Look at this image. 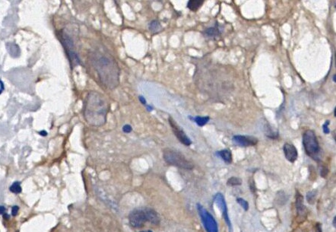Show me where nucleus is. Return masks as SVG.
<instances>
[{
  "label": "nucleus",
  "instance_id": "1",
  "mask_svg": "<svg viewBox=\"0 0 336 232\" xmlns=\"http://www.w3.org/2000/svg\"><path fill=\"white\" fill-rule=\"evenodd\" d=\"M91 63L102 85L107 89H115L120 84V67L115 59L97 51L91 56Z\"/></svg>",
  "mask_w": 336,
  "mask_h": 232
},
{
  "label": "nucleus",
  "instance_id": "2",
  "mask_svg": "<svg viewBox=\"0 0 336 232\" xmlns=\"http://www.w3.org/2000/svg\"><path fill=\"white\" fill-rule=\"evenodd\" d=\"M110 104L104 94L97 91L88 94L84 105V117L88 124L102 126L106 123Z\"/></svg>",
  "mask_w": 336,
  "mask_h": 232
},
{
  "label": "nucleus",
  "instance_id": "3",
  "mask_svg": "<svg viewBox=\"0 0 336 232\" xmlns=\"http://www.w3.org/2000/svg\"><path fill=\"white\" fill-rule=\"evenodd\" d=\"M129 223L133 227H141L146 222L157 224L160 222L158 213L148 208L138 209L132 211L129 216Z\"/></svg>",
  "mask_w": 336,
  "mask_h": 232
},
{
  "label": "nucleus",
  "instance_id": "4",
  "mask_svg": "<svg viewBox=\"0 0 336 232\" xmlns=\"http://www.w3.org/2000/svg\"><path fill=\"white\" fill-rule=\"evenodd\" d=\"M163 157L164 161L169 165L182 169L192 170L194 168V165L186 159L183 154L177 151L173 150L171 148H166L163 152Z\"/></svg>",
  "mask_w": 336,
  "mask_h": 232
},
{
  "label": "nucleus",
  "instance_id": "5",
  "mask_svg": "<svg viewBox=\"0 0 336 232\" xmlns=\"http://www.w3.org/2000/svg\"><path fill=\"white\" fill-rule=\"evenodd\" d=\"M303 145L307 155L315 161L319 160L320 146L314 131L307 129L304 132L303 135Z\"/></svg>",
  "mask_w": 336,
  "mask_h": 232
},
{
  "label": "nucleus",
  "instance_id": "6",
  "mask_svg": "<svg viewBox=\"0 0 336 232\" xmlns=\"http://www.w3.org/2000/svg\"><path fill=\"white\" fill-rule=\"evenodd\" d=\"M59 37L60 40H61V42L63 43V46H64L66 54H67L68 57H69V62H70L72 68L75 67V66H78L80 63V60L78 58V54L76 53V52L75 50L73 41L72 40V39L69 36L66 35V34H64V33H63L60 35Z\"/></svg>",
  "mask_w": 336,
  "mask_h": 232
},
{
  "label": "nucleus",
  "instance_id": "7",
  "mask_svg": "<svg viewBox=\"0 0 336 232\" xmlns=\"http://www.w3.org/2000/svg\"><path fill=\"white\" fill-rule=\"evenodd\" d=\"M197 209L199 213L203 225L207 232H218V227L216 221L212 215L200 204L197 205Z\"/></svg>",
  "mask_w": 336,
  "mask_h": 232
},
{
  "label": "nucleus",
  "instance_id": "8",
  "mask_svg": "<svg viewBox=\"0 0 336 232\" xmlns=\"http://www.w3.org/2000/svg\"><path fill=\"white\" fill-rule=\"evenodd\" d=\"M169 123L171 125V128H172V130L174 132V133L175 134L176 137L179 139V141L181 143H183L185 145H190L192 144V141H191L190 138L186 135V134L185 133L184 131L182 129V128L179 126L177 123V122L172 118V117H169Z\"/></svg>",
  "mask_w": 336,
  "mask_h": 232
},
{
  "label": "nucleus",
  "instance_id": "9",
  "mask_svg": "<svg viewBox=\"0 0 336 232\" xmlns=\"http://www.w3.org/2000/svg\"><path fill=\"white\" fill-rule=\"evenodd\" d=\"M214 202L217 204V206L221 209V212H222L223 217L224 218V221L227 223V224L228 225L229 228H230V231L231 230V224H230V218L228 216V212H227V205H226L225 200H224V196L221 193H218L214 197Z\"/></svg>",
  "mask_w": 336,
  "mask_h": 232
},
{
  "label": "nucleus",
  "instance_id": "10",
  "mask_svg": "<svg viewBox=\"0 0 336 232\" xmlns=\"http://www.w3.org/2000/svg\"><path fill=\"white\" fill-rule=\"evenodd\" d=\"M233 142L234 144L242 147H248V146L256 145L258 143V139L253 136L249 135H234L233 137Z\"/></svg>",
  "mask_w": 336,
  "mask_h": 232
},
{
  "label": "nucleus",
  "instance_id": "11",
  "mask_svg": "<svg viewBox=\"0 0 336 232\" xmlns=\"http://www.w3.org/2000/svg\"><path fill=\"white\" fill-rule=\"evenodd\" d=\"M284 153L285 155L286 159L290 162L293 163L297 159L298 153L297 150L295 148L294 145L290 144V143H285L284 145Z\"/></svg>",
  "mask_w": 336,
  "mask_h": 232
},
{
  "label": "nucleus",
  "instance_id": "12",
  "mask_svg": "<svg viewBox=\"0 0 336 232\" xmlns=\"http://www.w3.org/2000/svg\"><path fill=\"white\" fill-rule=\"evenodd\" d=\"M303 201H304L303 200V196L299 193H297L296 199V207L297 210V213L300 216H306V215H307V209L304 206Z\"/></svg>",
  "mask_w": 336,
  "mask_h": 232
},
{
  "label": "nucleus",
  "instance_id": "13",
  "mask_svg": "<svg viewBox=\"0 0 336 232\" xmlns=\"http://www.w3.org/2000/svg\"><path fill=\"white\" fill-rule=\"evenodd\" d=\"M218 155L227 164H230L232 162V154L227 149H224V150H221L220 152H217Z\"/></svg>",
  "mask_w": 336,
  "mask_h": 232
},
{
  "label": "nucleus",
  "instance_id": "14",
  "mask_svg": "<svg viewBox=\"0 0 336 232\" xmlns=\"http://www.w3.org/2000/svg\"><path fill=\"white\" fill-rule=\"evenodd\" d=\"M204 33L205 34L206 37H218V36H220V34H221V31H220L218 25H216V26L213 27V28H208V29H206Z\"/></svg>",
  "mask_w": 336,
  "mask_h": 232
},
{
  "label": "nucleus",
  "instance_id": "15",
  "mask_svg": "<svg viewBox=\"0 0 336 232\" xmlns=\"http://www.w3.org/2000/svg\"><path fill=\"white\" fill-rule=\"evenodd\" d=\"M204 3V1L202 0H200V1H195V0H190L187 3V7L188 9L191 10V11L195 12L202 6Z\"/></svg>",
  "mask_w": 336,
  "mask_h": 232
},
{
  "label": "nucleus",
  "instance_id": "16",
  "mask_svg": "<svg viewBox=\"0 0 336 232\" xmlns=\"http://www.w3.org/2000/svg\"><path fill=\"white\" fill-rule=\"evenodd\" d=\"M148 28L151 31H152V32L154 33L159 32L161 29V23H160L158 20L152 21V22H151V23L149 24Z\"/></svg>",
  "mask_w": 336,
  "mask_h": 232
},
{
  "label": "nucleus",
  "instance_id": "17",
  "mask_svg": "<svg viewBox=\"0 0 336 232\" xmlns=\"http://www.w3.org/2000/svg\"><path fill=\"white\" fill-rule=\"evenodd\" d=\"M192 120L195 122V123L198 126H203L209 121L210 118H209V117H200V116H197V117H194Z\"/></svg>",
  "mask_w": 336,
  "mask_h": 232
},
{
  "label": "nucleus",
  "instance_id": "18",
  "mask_svg": "<svg viewBox=\"0 0 336 232\" xmlns=\"http://www.w3.org/2000/svg\"><path fill=\"white\" fill-rule=\"evenodd\" d=\"M9 190L12 193L15 194L21 193L22 191V186H21V183L19 182H15L14 183H12L11 186L9 187Z\"/></svg>",
  "mask_w": 336,
  "mask_h": 232
},
{
  "label": "nucleus",
  "instance_id": "19",
  "mask_svg": "<svg viewBox=\"0 0 336 232\" xmlns=\"http://www.w3.org/2000/svg\"><path fill=\"white\" fill-rule=\"evenodd\" d=\"M227 183L229 186H239V185H240L242 183V180L239 177H233L228 179Z\"/></svg>",
  "mask_w": 336,
  "mask_h": 232
},
{
  "label": "nucleus",
  "instance_id": "20",
  "mask_svg": "<svg viewBox=\"0 0 336 232\" xmlns=\"http://www.w3.org/2000/svg\"><path fill=\"white\" fill-rule=\"evenodd\" d=\"M236 203L243 208L245 211H247L249 209V203L246 201L245 200L242 198H237L236 199Z\"/></svg>",
  "mask_w": 336,
  "mask_h": 232
},
{
  "label": "nucleus",
  "instance_id": "21",
  "mask_svg": "<svg viewBox=\"0 0 336 232\" xmlns=\"http://www.w3.org/2000/svg\"><path fill=\"white\" fill-rule=\"evenodd\" d=\"M316 191H311V192H309L307 195V201L310 204H313L315 201V198H316Z\"/></svg>",
  "mask_w": 336,
  "mask_h": 232
},
{
  "label": "nucleus",
  "instance_id": "22",
  "mask_svg": "<svg viewBox=\"0 0 336 232\" xmlns=\"http://www.w3.org/2000/svg\"><path fill=\"white\" fill-rule=\"evenodd\" d=\"M329 123H330L329 120H326V122H325V123H324L323 125H322V130H323L324 133H325V134L329 133L330 130H329V129H328V125H329Z\"/></svg>",
  "mask_w": 336,
  "mask_h": 232
},
{
  "label": "nucleus",
  "instance_id": "23",
  "mask_svg": "<svg viewBox=\"0 0 336 232\" xmlns=\"http://www.w3.org/2000/svg\"><path fill=\"white\" fill-rule=\"evenodd\" d=\"M123 131L125 133H129L132 131V127L129 124H126L125 126H123Z\"/></svg>",
  "mask_w": 336,
  "mask_h": 232
},
{
  "label": "nucleus",
  "instance_id": "24",
  "mask_svg": "<svg viewBox=\"0 0 336 232\" xmlns=\"http://www.w3.org/2000/svg\"><path fill=\"white\" fill-rule=\"evenodd\" d=\"M19 206H13L12 209V216H16V215H18V213H19Z\"/></svg>",
  "mask_w": 336,
  "mask_h": 232
},
{
  "label": "nucleus",
  "instance_id": "25",
  "mask_svg": "<svg viewBox=\"0 0 336 232\" xmlns=\"http://www.w3.org/2000/svg\"><path fill=\"white\" fill-rule=\"evenodd\" d=\"M327 174H328V170H327V168H322V171H321V175H322V177H325V176L327 175Z\"/></svg>",
  "mask_w": 336,
  "mask_h": 232
},
{
  "label": "nucleus",
  "instance_id": "26",
  "mask_svg": "<svg viewBox=\"0 0 336 232\" xmlns=\"http://www.w3.org/2000/svg\"><path fill=\"white\" fill-rule=\"evenodd\" d=\"M139 101H141V103L142 104H144V106H146V101H145V98H144L143 96H139Z\"/></svg>",
  "mask_w": 336,
  "mask_h": 232
},
{
  "label": "nucleus",
  "instance_id": "27",
  "mask_svg": "<svg viewBox=\"0 0 336 232\" xmlns=\"http://www.w3.org/2000/svg\"><path fill=\"white\" fill-rule=\"evenodd\" d=\"M315 232H322V229H321V224H316V231Z\"/></svg>",
  "mask_w": 336,
  "mask_h": 232
},
{
  "label": "nucleus",
  "instance_id": "28",
  "mask_svg": "<svg viewBox=\"0 0 336 232\" xmlns=\"http://www.w3.org/2000/svg\"><path fill=\"white\" fill-rule=\"evenodd\" d=\"M5 208L4 207V206H0V215H2V214H4V212H5Z\"/></svg>",
  "mask_w": 336,
  "mask_h": 232
},
{
  "label": "nucleus",
  "instance_id": "29",
  "mask_svg": "<svg viewBox=\"0 0 336 232\" xmlns=\"http://www.w3.org/2000/svg\"><path fill=\"white\" fill-rule=\"evenodd\" d=\"M39 133H40L41 135H43V136H46V135H47V132H46V131H44V130L40 131V132H39Z\"/></svg>",
  "mask_w": 336,
  "mask_h": 232
},
{
  "label": "nucleus",
  "instance_id": "30",
  "mask_svg": "<svg viewBox=\"0 0 336 232\" xmlns=\"http://www.w3.org/2000/svg\"><path fill=\"white\" fill-rule=\"evenodd\" d=\"M3 218L4 219H8V218H9V215H8V214H4Z\"/></svg>",
  "mask_w": 336,
  "mask_h": 232
},
{
  "label": "nucleus",
  "instance_id": "31",
  "mask_svg": "<svg viewBox=\"0 0 336 232\" xmlns=\"http://www.w3.org/2000/svg\"><path fill=\"white\" fill-rule=\"evenodd\" d=\"M335 223H336V216H334V219H333V226H334V227H335V226H336Z\"/></svg>",
  "mask_w": 336,
  "mask_h": 232
},
{
  "label": "nucleus",
  "instance_id": "32",
  "mask_svg": "<svg viewBox=\"0 0 336 232\" xmlns=\"http://www.w3.org/2000/svg\"><path fill=\"white\" fill-rule=\"evenodd\" d=\"M335 77H336V75H335V74H334V75H333V81H334V82H336V80H335Z\"/></svg>",
  "mask_w": 336,
  "mask_h": 232
},
{
  "label": "nucleus",
  "instance_id": "33",
  "mask_svg": "<svg viewBox=\"0 0 336 232\" xmlns=\"http://www.w3.org/2000/svg\"><path fill=\"white\" fill-rule=\"evenodd\" d=\"M334 117H335V107H334Z\"/></svg>",
  "mask_w": 336,
  "mask_h": 232
},
{
  "label": "nucleus",
  "instance_id": "34",
  "mask_svg": "<svg viewBox=\"0 0 336 232\" xmlns=\"http://www.w3.org/2000/svg\"><path fill=\"white\" fill-rule=\"evenodd\" d=\"M146 232H152L151 230H148V231H146Z\"/></svg>",
  "mask_w": 336,
  "mask_h": 232
},
{
  "label": "nucleus",
  "instance_id": "35",
  "mask_svg": "<svg viewBox=\"0 0 336 232\" xmlns=\"http://www.w3.org/2000/svg\"><path fill=\"white\" fill-rule=\"evenodd\" d=\"M141 232H146V231H141Z\"/></svg>",
  "mask_w": 336,
  "mask_h": 232
}]
</instances>
